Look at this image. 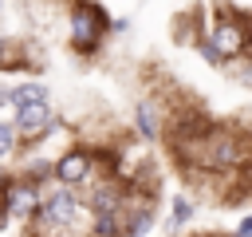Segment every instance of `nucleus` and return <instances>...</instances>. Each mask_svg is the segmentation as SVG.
<instances>
[{"instance_id": "f257e3e1", "label": "nucleus", "mask_w": 252, "mask_h": 237, "mask_svg": "<svg viewBox=\"0 0 252 237\" xmlns=\"http://www.w3.org/2000/svg\"><path fill=\"white\" fill-rule=\"evenodd\" d=\"M71 40H75L79 51L98 47V40H102V12L94 4H79L71 12Z\"/></svg>"}, {"instance_id": "9d476101", "label": "nucleus", "mask_w": 252, "mask_h": 237, "mask_svg": "<svg viewBox=\"0 0 252 237\" xmlns=\"http://www.w3.org/2000/svg\"><path fill=\"white\" fill-rule=\"evenodd\" d=\"M150 225H154V213H150V209H142V213H134V217L126 221V237H142Z\"/></svg>"}, {"instance_id": "6e6552de", "label": "nucleus", "mask_w": 252, "mask_h": 237, "mask_svg": "<svg viewBox=\"0 0 252 237\" xmlns=\"http://www.w3.org/2000/svg\"><path fill=\"white\" fill-rule=\"evenodd\" d=\"M138 130H142V138H158V118H154V103H138Z\"/></svg>"}, {"instance_id": "1a4fd4ad", "label": "nucleus", "mask_w": 252, "mask_h": 237, "mask_svg": "<svg viewBox=\"0 0 252 237\" xmlns=\"http://www.w3.org/2000/svg\"><path fill=\"white\" fill-rule=\"evenodd\" d=\"M91 233H94V237H114V233H118V217H114V213H94Z\"/></svg>"}, {"instance_id": "9b49d317", "label": "nucleus", "mask_w": 252, "mask_h": 237, "mask_svg": "<svg viewBox=\"0 0 252 237\" xmlns=\"http://www.w3.org/2000/svg\"><path fill=\"white\" fill-rule=\"evenodd\" d=\"M12 146H16V126L0 122V158H4V154H12Z\"/></svg>"}, {"instance_id": "ddd939ff", "label": "nucleus", "mask_w": 252, "mask_h": 237, "mask_svg": "<svg viewBox=\"0 0 252 237\" xmlns=\"http://www.w3.org/2000/svg\"><path fill=\"white\" fill-rule=\"evenodd\" d=\"M201 51H205V59H209V63H220V59H224V55H220V51H217V47H213L209 40L201 43Z\"/></svg>"}, {"instance_id": "423d86ee", "label": "nucleus", "mask_w": 252, "mask_h": 237, "mask_svg": "<svg viewBox=\"0 0 252 237\" xmlns=\"http://www.w3.org/2000/svg\"><path fill=\"white\" fill-rule=\"evenodd\" d=\"M118 201H122V194H118L114 186H102V190H94L91 209H94V213H118Z\"/></svg>"}, {"instance_id": "20e7f679", "label": "nucleus", "mask_w": 252, "mask_h": 237, "mask_svg": "<svg viewBox=\"0 0 252 237\" xmlns=\"http://www.w3.org/2000/svg\"><path fill=\"white\" fill-rule=\"evenodd\" d=\"M51 174L59 178V186H79V182L91 174V154L71 150V154H63V158L55 162V170H51Z\"/></svg>"}, {"instance_id": "f8f14e48", "label": "nucleus", "mask_w": 252, "mask_h": 237, "mask_svg": "<svg viewBox=\"0 0 252 237\" xmlns=\"http://www.w3.org/2000/svg\"><path fill=\"white\" fill-rule=\"evenodd\" d=\"M189 213H193V205H189V201H177V205H173V221H177V225H181Z\"/></svg>"}, {"instance_id": "39448f33", "label": "nucleus", "mask_w": 252, "mask_h": 237, "mask_svg": "<svg viewBox=\"0 0 252 237\" xmlns=\"http://www.w3.org/2000/svg\"><path fill=\"white\" fill-rule=\"evenodd\" d=\"M75 209H79V201H75V194H67V190H59V194H51V198L43 201V217H47V221H71Z\"/></svg>"}, {"instance_id": "7ed1b4c3", "label": "nucleus", "mask_w": 252, "mask_h": 237, "mask_svg": "<svg viewBox=\"0 0 252 237\" xmlns=\"http://www.w3.org/2000/svg\"><path fill=\"white\" fill-rule=\"evenodd\" d=\"M47 122H51V107H47V99H39V103H20L16 126H20L28 138H43Z\"/></svg>"}, {"instance_id": "f03ea898", "label": "nucleus", "mask_w": 252, "mask_h": 237, "mask_svg": "<svg viewBox=\"0 0 252 237\" xmlns=\"http://www.w3.org/2000/svg\"><path fill=\"white\" fill-rule=\"evenodd\" d=\"M209 43L228 59V55H240V51L248 47V32H244V24H240V20H220Z\"/></svg>"}, {"instance_id": "4468645a", "label": "nucleus", "mask_w": 252, "mask_h": 237, "mask_svg": "<svg viewBox=\"0 0 252 237\" xmlns=\"http://www.w3.org/2000/svg\"><path fill=\"white\" fill-rule=\"evenodd\" d=\"M236 237H252V221H240V229H236Z\"/></svg>"}, {"instance_id": "0eeeda50", "label": "nucleus", "mask_w": 252, "mask_h": 237, "mask_svg": "<svg viewBox=\"0 0 252 237\" xmlns=\"http://www.w3.org/2000/svg\"><path fill=\"white\" fill-rule=\"evenodd\" d=\"M8 99L20 107V103H39V99H47V87L43 83H24V87H16V91H8Z\"/></svg>"}]
</instances>
